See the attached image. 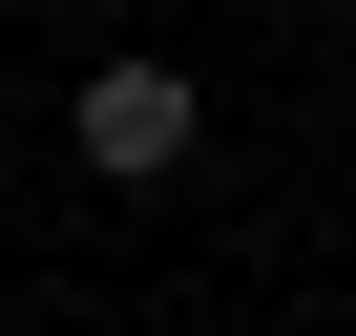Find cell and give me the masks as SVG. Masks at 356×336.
Here are the masks:
<instances>
[{"label":"cell","mask_w":356,"mask_h":336,"mask_svg":"<svg viewBox=\"0 0 356 336\" xmlns=\"http://www.w3.org/2000/svg\"><path fill=\"white\" fill-rule=\"evenodd\" d=\"M63 126H84V168H105V190H168L210 105H189V63H84V105H63Z\"/></svg>","instance_id":"obj_1"}]
</instances>
